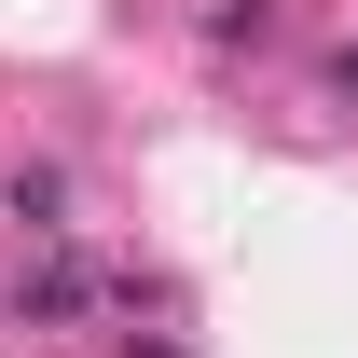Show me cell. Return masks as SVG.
<instances>
[{"label": "cell", "mask_w": 358, "mask_h": 358, "mask_svg": "<svg viewBox=\"0 0 358 358\" xmlns=\"http://www.w3.org/2000/svg\"><path fill=\"white\" fill-rule=\"evenodd\" d=\"M152 358H179V345H152Z\"/></svg>", "instance_id": "obj_5"}, {"label": "cell", "mask_w": 358, "mask_h": 358, "mask_svg": "<svg viewBox=\"0 0 358 358\" xmlns=\"http://www.w3.org/2000/svg\"><path fill=\"white\" fill-rule=\"evenodd\" d=\"M0 207H14L28 234H55V207H69V179H55V166H14V179H0Z\"/></svg>", "instance_id": "obj_2"}, {"label": "cell", "mask_w": 358, "mask_h": 358, "mask_svg": "<svg viewBox=\"0 0 358 358\" xmlns=\"http://www.w3.org/2000/svg\"><path fill=\"white\" fill-rule=\"evenodd\" d=\"M331 83H345V96H358V42H345V69H331Z\"/></svg>", "instance_id": "obj_4"}, {"label": "cell", "mask_w": 358, "mask_h": 358, "mask_svg": "<svg viewBox=\"0 0 358 358\" xmlns=\"http://www.w3.org/2000/svg\"><path fill=\"white\" fill-rule=\"evenodd\" d=\"M207 42H221V55H234V42H275V0H221V14H207Z\"/></svg>", "instance_id": "obj_3"}, {"label": "cell", "mask_w": 358, "mask_h": 358, "mask_svg": "<svg viewBox=\"0 0 358 358\" xmlns=\"http://www.w3.org/2000/svg\"><path fill=\"white\" fill-rule=\"evenodd\" d=\"M83 303H96V275H83V262H14V331H28V317L55 331V317H83Z\"/></svg>", "instance_id": "obj_1"}]
</instances>
